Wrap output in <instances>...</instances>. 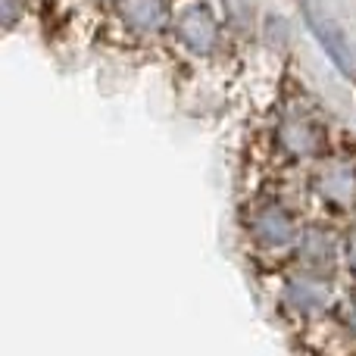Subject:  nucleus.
Masks as SVG:
<instances>
[{"label": "nucleus", "mask_w": 356, "mask_h": 356, "mask_svg": "<svg viewBox=\"0 0 356 356\" xmlns=\"http://www.w3.org/2000/svg\"><path fill=\"white\" fill-rule=\"evenodd\" d=\"M303 19H307L313 38L319 41V47L325 50V56L338 66V72L347 75V79H356V50H353V44L347 41L344 29L334 22L332 13H325L319 3L307 0V3H303Z\"/></svg>", "instance_id": "nucleus-1"}, {"label": "nucleus", "mask_w": 356, "mask_h": 356, "mask_svg": "<svg viewBox=\"0 0 356 356\" xmlns=\"http://www.w3.org/2000/svg\"><path fill=\"white\" fill-rule=\"evenodd\" d=\"M175 31H178V41H181L191 54H200V56H207L209 50L216 47V41H219V25H216L213 13L203 3H191L188 10L178 13Z\"/></svg>", "instance_id": "nucleus-2"}, {"label": "nucleus", "mask_w": 356, "mask_h": 356, "mask_svg": "<svg viewBox=\"0 0 356 356\" xmlns=\"http://www.w3.org/2000/svg\"><path fill=\"white\" fill-rule=\"evenodd\" d=\"M253 234L263 241L266 247H284L294 241V219L288 216V209H282L278 203L263 207L253 216Z\"/></svg>", "instance_id": "nucleus-3"}, {"label": "nucleus", "mask_w": 356, "mask_h": 356, "mask_svg": "<svg viewBox=\"0 0 356 356\" xmlns=\"http://www.w3.org/2000/svg\"><path fill=\"white\" fill-rule=\"evenodd\" d=\"M319 191L325 200L338 203V207H350L356 200V172L347 163H325L319 172Z\"/></svg>", "instance_id": "nucleus-4"}, {"label": "nucleus", "mask_w": 356, "mask_h": 356, "mask_svg": "<svg viewBox=\"0 0 356 356\" xmlns=\"http://www.w3.org/2000/svg\"><path fill=\"white\" fill-rule=\"evenodd\" d=\"M119 16L135 31H160L166 25L163 0H119Z\"/></svg>", "instance_id": "nucleus-5"}, {"label": "nucleus", "mask_w": 356, "mask_h": 356, "mask_svg": "<svg viewBox=\"0 0 356 356\" xmlns=\"http://www.w3.org/2000/svg\"><path fill=\"white\" fill-rule=\"evenodd\" d=\"M282 144L291 150V154H316V150L322 147V135L319 129H316L309 119H288V122L282 125Z\"/></svg>", "instance_id": "nucleus-6"}, {"label": "nucleus", "mask_w": 356, "mask_h": 356, "mask_svg": "<svg viewBox=\"0 0 356 356\" xmlns=\"http://www.w3.org/2000/svg\"><path fill=\"white\" fill-rule=\"evenodd\" d=\"M288 300L291 307L303 309V313H313V309L328 307V291L316 282H294L288 288Z\"/></svg>", "instance_id": "nucleus-7"}, {"label": "nucleus", "mask_w": 356, "mask_h": 356, "mask_svg": "<svg viewBox=\"0 0 356 356\" xmlns=\"http://www.w3.org/2000/svg\"><path fill=\"white\" fill-rule=\"evenodd\" d=\"M303 257L307 259H328L332 257V247H328V241L322 238L319 232H309L307 238H303Z\"/></svg>", "instance_id": "nucleus-8"}, {"label": "nucleus", "mask_w": 356, "mask_h": 356, "mask_svg": "<svg viewBox=\"0 0 356 356\" xmlns=\"http://www.w3.org/2000/svg\"><path fill=\"white\" fill-rule=\"evenodd\" d=\"M16 16H19V0H3V25L6 29L16 25Z\"/></svg>", "instance_id": "nucleus-9"}]
</instances>
